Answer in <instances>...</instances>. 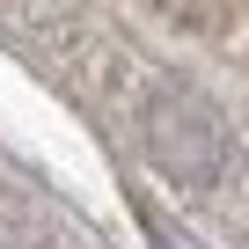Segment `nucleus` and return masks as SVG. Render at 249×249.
<instances>
[{"label":"nucleus","mask_w":249,"mask_h":249,"mask_svg":"<svg viewBox=\"0 0 249 249\" xmlns=\"http://www.w3.org/2000/svg\"><path fill=\"white\" fill-rule=\"evenodd\" d=\"M227 117L198 95V88H183V81H161L154 95H147V154H154V169L169 176V183H183V191H213L220 176H227Z\"/></svg>","instance_id":"nucleus-1"},{"label":"nucleus","mask_w":249,"mask_h":249,"mask_svg":"<svg viewBox=\"0 0 249 249\" xmlns=\"http://www.w3.org/2000/svg\"><path fill=\"white\" fill-rule=\"evenodd\" d=\"M0 249H22V242H0Z\"/></svg>","instance_id":"nucleus-2"}]
</instances>
